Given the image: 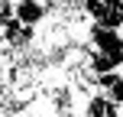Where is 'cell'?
Listing matches in <instances>:
<instances>
[{
  "mask_svg": "<svg viewBox=\"0 0 123 117\" xmlns=\"http://www.w3.org/2000/svg\"><path fill=\"white\" fill-rule=\"evenodd\" d=\"M110 107H113V104L104 98V94H91V98H87V104H84V117H107Z\"/></svg>",
  "mask_w": 123,
  "mask_h": 117,
  "instance_id": "obj_1",
  "label": "cell"
},
{
  "mask_svg": "<svg viewBox=\"0 0 123 117\" xmlns=\"http://www.w3.org/2000/svg\"><path fill=\"white\" fill-rule=\"evenodd\" d=\"M107 10H123V0H100Z\"/></svg>",
  "mask_w": 123,
  "mask_h": 117,
  "instance_id": "obj_2",
  "label": "cell"
}]
</instances>
